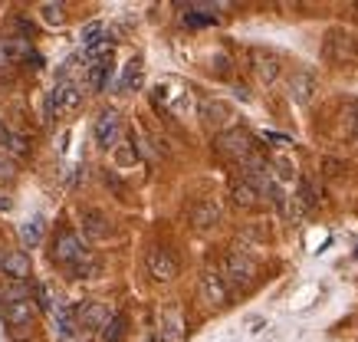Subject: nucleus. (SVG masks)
Wrapping results in <instances>:
<instances>
[{
	"label": "nucleus",
	"mask_w": 358,
	"mask_h": 342,
	"mask_svg": "<svg viewBox=\"0 0 358 342\" xmlns=\"http://www.w3.org/2000/svg\"><path fill=\"white\" fill-rule=\"evenodd\" d=\"M20 243L23 247H36V243L43 241V218H30L27 224H20Z\"/></svg>",
	"instance_id": "393cba45"
},
{
	"label": "nucleus",
	"mask_w": 358,
	"mask_h": 342,
	"mask_svg": "<svg viewBox=\"0 0 358 342\" xmlns=\"http://www.w3.org/2000/svg\"><path fill=\"white\" fill-rule=\"evenodd\" d=\"M141 76H145V66H141V56H135V59H129V63H125V69H122L119 89H125V92L138 89L141 86Z\"/></svg>",
	"instance_id": "5701e85b"
},
{
	"label": "nucleus",
	"mask_w": 358,
	"mask_h": 342,
	"mask_svg": "<svg viewBox=\"0 0 358 342\" xmlns=\"http://www.w3.org/2000/svg\"><path fill=\"white\" fill-rule=\"evenodd\" d=\"M185 23L187 27H207V23H217V13H187Z\"/></svg>",
	"instance_id": "7c9ffc66"
},
{
	"label": "nucleus",
	"mask_w": 358,
	"mask_h": 342,
	"mask_svg": "<svg viewBox=\"0 0 358 342\" xmlns=\"http://www.w3.org/2000/svg\"><path fill=\"white\" fill-rule=\"evenodd\" d=\"M83 106V89L76 83H56L46 96V115L50 119H63V115H73V112Z\"/></svg>",
	"instance_id": "f03ea898"
},
{
	"label": "nucleus",
	"mask_w": 358,
	"mask_h": 342,
	"mask_svg": "<svg viewBox=\"0 0 358 342\" xmlns=\"http://www.w3.org/2000/svg\"><path fill=\"white\" fill-rule=\"evenodd\" d=\"M106 36H102V23H89L86 30H83V43H86V50L89 46H96V43H102Z\"/></svg>",
	"instance_id": "c756f323"
},
{
	"label": "nucleus",
	"mask_w": 358,
	"mask_h": 342,
	"mask_svg": "<svg viewBox=\"0 0 358 342\" xmlns=\"http://www.w3.org/2000/svg\"><path fill=\"white\" fill-rule=\"evenodd\" d=\"M0 145H3V155H10V158H23V155H30V142L17 135L10 125H3L0 122Z\"/></svg>",
	"instance_id": "aec40b11"
},
{
	"label": "nucleus",
	"mask_w": 358,
	"mask_h": 342,
	"mask_svg": "<svg viewBox=\"0 0 358 342\" xmlns=\"http://www.w3.org/2000/svg\"><path fill=\"white\" fill-rule=\"evenodd\" d=\"M86 83L89 89H106L109 86V59H102V63H89L86 66Z\"/></svg>",
	"instance_id": "b1692460"
},
{
	"label": "nucleus",
	"mask_w": 358,
	"mask_h": 342,
	"mask_svg": "<svg viewBox=\"0 0 358 342\" xmlns=\"http://www.w3.org/2000/svg\"><path fill=\"white\" fill-rule=\"evenodd\" d=\"M17 299H30V287H27V283L0 287V306H3V303H17Z\"/></svg>",
	"instance_id": "cd10ccee"
},
{
	"label": "nucleus",
	"mask_w": 358,
	"mask_h": 342,
	"mask_svg": "<svg viewBox=\"0 0 358 342\" xmlns=\"http://www.w3.org/2000/svg\"><path fill=\"white\" fill-rule=\"evenodd\" d=\"M36 306H40V309H50V297H46L43 287H36Z\"/></svg>",
	"instance_id": "c9c22d12"
},
{
	"label": "nucleus",
	"mask_w": 358,
	"mask_h": 342,
	"mask_svg": "<svg viewBox=\"0 0 358 342\" xmlns=\"http://www.w3.org/2000/svg\"><path fill=\"white\" fill-rule=\"evenodd\" d=\"M102 336V342H125V336H129V316L125 313H112V320L106 322V329L99 332Z\"/></svg>",
	"instance_id": "412c9836"
},
{
	"label": "nucleus",
	"mask_w": 358,
	"mask_h": 342,
	"mask_svg": "<svg viewBox=\"0 0 358 342\" xmlns=\"http://www.w3.org/2000/svg\"><path fill=\"white\" fill-rule=\"evenodd\" d=\"M83 234L92 241H106L112 234V224L102 211H83Z\"/></svg>",
	"instance_id": "6ab92c4d"
},
{
	"label": "nucleus",
	"mask_w": 358,
	"mask_h": 342,
	"mask_svg": "<svg viewBox=\"0 0 358 342\" xmlns=\"http://www.w3.org/2000/svg\"><path fill=\"white\" fill-rule=\"evenodd\" d=\"M119 132H122V115H119V112H115V109H102V112H99L96 125H92V135H96L99 148H115Z\"/></svg>",
	"instance_id": "0eeeda50"
},
{
	"label": "nucleus",
	"mask_w": 358,
	"mask_h": 342,
	"mask_svg": "<svg viewBox=\"0 0 358 342\" xmlns=\"http://www.w3.org/2000/svg\"><path fill=\"white\" fill-rule=\"evenodd\" d=\"M273 168H276V175H280L282 181H286V178H293V175H296V168L289 165L286 158H280V162H276V165H273Z\"/></svg>",
	"instance_id": "72a5a7b5"
},
{
	"label": "nucleus",
	"mask_w": 358,
	"mask_h": 342,
	"mask_svg": "<svg viewBox=\"0 0 358 342\" xmlns=\"http://www.w3.org/2000/svg\"><path fill=\"white\" fill-rule=\"evenodd\" d=\"M197 115H201V122L207 129H224L234 119V109L224 99H201L197 102Z\"/></svg>",
	"instance_id": "f8f14e48"
},
{
	"label": "nucleus",
	"mask_w": 358,
	"mask_h": 342,
	"mask_svg": "<svg viewBox=\"0 0 358 342\" xmlns=\"http://www.w3.org/2000/svg\"><path fill=\"white\" fill-rule=\"evenodd\" d=\"M230 201L237 204V208H260L263 201V188L260 181H253V178H237L234 185H230Z\"/></svg>",
	"instance_id": "ddd939ff"
},
{
	"label": "nucleus",
	"mask_w": 358,
	"mask_h": 342,
	"mask_svg": "<svg viewBox=\"0 0 358 342\" xmlns=\"http://www.w3.org/2000/svg\"><path fill=\"white\" fill-rule=\"evenodd\" d=\"M17 30H20V36H23V40H30V36L36 34V27H33V23L27 20V17H17Z\"/></svg>",
	"instance_id": "473e14b6"
},
{
	"label": "nucleus",
	"mask_w": 358,
	"mask_h": 342,
	"mask_svg": "<svg viewBox=\"0 0 358 342\" xmlns=\"http://www.w3.org/2000/svg\"><path fill=\"white\" fill-rule=\"evenodd\" d=\"M86 254H89V250L83 247V241H79V234H73V231L56 234L53 250H50V257H53L56 264H63V266H73L76 260H83Z\"/></svg>",
	"instance_id": "423d86ee"
},
{
	"label": "nucleus",
	"mask_w": 358,
	"mask_h": 342,
	"mask_svg": "<svg viewBox=\"0 0 358 342\" xmlns=\"http://www.w3.org/2000/svg\"><path fill=\"white\" fill-rule=\"evenodd\" d=\"M33 273V264H30V254L23 250H7V260H3V276L10 283H27Z\"/></svg>",
	"instance_id": "f3484780"
},
{
	"label": "nucleus",
	"mask_w": 358,
	"mask_h": 342,
	"mask_svg": "<svg viewBox=\"0 0 358 342\" xmlns=\"http://www.w3.org/2000/svg\"><path fill=\"white\" fill-rule=\"evenodd\" d=\"M185 336V322H181V313L174 306H168L162 313V326H158V339L162 342H181Z\"/></svg>",
	"instance_id": "a211bd4d"
},
{
	"label": "nucleus",
	"mask_w": 358,
	"mask_h": 342,
	"mask_svg": "<svg viewBox=\"0 0 358 342\" xmlns=\"http://www.w3.org/2000/svg\"><path fill=\"white\" fill-rule=\"evenodd\" d=\"M145 264H148V273H152L155 280H162V283H168V280L178 276V257H174L168 247H152L148 257H145Z\"/></svg>",
	"instance_id": "1a4fd4ad"
},
{
	"label": "nucleus",
	"mask_w": 358,
	"mask_h": 342,
	"mask_svg": "<svg viewBox=\"0 0 358 342\" xmlns=\"http://www.w3.org/2000/svg\"><path fill=\"white\" fill-rule=\"evenodd\" d=\"M115 158H119V165H135L138 162V142H135V135H129V142L115 145Z\"/></svg>",
	"instance_id": "a878e982"
},
{
	"label": "nucleus",
	"mask_w": 358,
	"mask_h": 342,
	"mask_svg": "<svg viewBox=\"0 0 358 342\" xmlns=\"http://www.w3.org/2000/svg\"><path fill=\"white\" fill-rule=\"evenodd\" d=\"M99 273H102V260L92 254H86L83 260H76V264L69 266V276H73V280H92V276H99Z\"/></svg>",
	"instance_id": "4be33fe9"
},
{
	"label": "nucleus",
	"mask_w": 358,
	"mask_h": 342,
	"mask_svg": "<svg viewBox=\"0 0 358 342\" xmlns=\"http://www.w3.org/2000/svg\"><path fill=\"white\" fill-rule=\"evenodd\" d=\"M13 181H17V165H13L10 155L0 152V188H3V185H13Z\"/></svg>",
	"instance_id": "c85d7f7f"
},
{
	"label": "nucleus",
	"mask_w": 358,
	"mask_h": 342,
	"mask_svg": "<svg viewBox=\"0 0 358 342\" xmlns=\"http://www.w3.org/2000/svg\"><path fill=\"white\" fill-rule=\"evenodd\" d=\"M40 13H43L46 27H63V23H66V7H63V3H43V7H40Z\"/></svg>",
	"instance_id": "bb28decb"
},
{
	"label": "nucleus",
	"mask_w": 358,
	"mask_h": 342,
	"mask_svg": "<svg viewBox=\"0 0 358 342\" xmlns=\"http://www.w3.org/2000/svg\"><path fill=\"white\" fill-rule=\"evenodd\" d=\"M322 56L329 63H352L358 56V36L342 30V27H332L326 34V43H322Z\"/></svg>",
	"instance_id": "7ed1b4c3"
},
{
	"label": "nucleus",
	"mask_w": 358,
	"mask_h": 342,
	"mask_svg": "<svg viewBox=\"0 0 358 342\" xmlns=\"http://www.w3.org/2000/svg\"><path fill=\"white\" fill-rule=\"evenodd\" d=\"M224 280H227V287L234 290H247L253 280H257V264L250 260L247 254H240V250H230L227 257H224Z\"/></svg>",
	"instance_id": "20e7f679"
},
{
	"label": "nucleus",
	"mask_w": 358,
	"mask_h": 342,
	"mask_svg": "<svg viewBox=\"0 0 358 342\" xmlns=\"http://www.w3.org/2000/svg\"><path fill=\"white\" fill-rule=\"evenodd\" d=\"M220 221V204L214 198H201L194 201V208H191V227L194 231H207V227H214Z\"/></svg>",
	"instance_id": "dca6fc26"
},
{
	"label": "nucleus",
	"mask_w": 358,
	"mask_h": 342,
	"mask_svg": "<svg viewBox=\"0 0 358 342\" xmlns=\"http://www.w3.org/2000/svg\"><path fill=\"white\" fill-rule=\"evenodd\" d=\"M201 297H204V303H210V306H227L230 287L220 270H204V273H201Z\"/></svg>",
	"instance_id": "9d476101"
},
{
	"label": "nucleus",
	"mask_w": 358,
	"mask_h": 342,
	"mask_svg": "<svg viewBox=\"0 0 358 342\" xmlns=\"http://www.w3.org/2000/svg\"><path fill=\"white\" fill-rule=\"evenodd\" d=\"M250 66H253V73H257L260 83H266V86H273V83L280 79V56L273 53V50H263V46L250 50Z\"/></svg>",
	"instance_id": "9b49d317"
},
{
	"label": "nucleus",
	"mask_w": 358,
	"mask_h": 342,
	"mask_svg": "<svg viewBox=\"0 0 358 342\" xmlns=\"http://www.w3.org/2000/svg\"><path fill=\"white\" fill-rule=\"evenodd\" d=\"M0 313H3V322H7V326L23 329V326H30V322L36 320L40 306H36L33 299H17V303H3V306H0Z\"/></svg>",
	"instance_id": "4468645a"
},
{
	"label": "nucleus",
	"mask_w": 358,
	"mask_h": 342,
	"mask_svg": "<svg viewBox=\"0 0 358 342\" xmlns=\"http://www.w3.org/2000/svg\"><path fill=\"white\" fill-rule=\"evenodd\" d=\"M345 115H348V132H352V135H358V99L352 102V106H348V112H345Z\"/></svg>",
	"instance_id": "2f4dec72"
},
{
	"label": "nucleus",
	"mask_w": 358,
	"mask_h": 342,
	"mask_svg": "<svg viewBox=\"0 0 358 342\" xmlns=\"http://www.w3.org/2000/svg\"><path fill=\"white\" fill-rule=\"evenodd\" d=\"M73 316H76L79 329H106V322L112 320V313L106 303H99V299H86V303H79L76 309H73Z\"/></svg>",
	"instance_id": "6e6552de"
},
{
	"label": "nucleus",
	"mask_w": 358,
	"mask_h": 342,
	"mask_svg": "<svg viewBox=\"0 0 358 342\" xmlns=\"http://www.w3.org/2000/svg\"><path fill=\"white\" fill-rule=\"evenodd\" d=\"M355 10H358V3H355Z\"/></svg>",
	"instance_id": "58836bf2"
},
{
	"label": "nucleus",
	"mask_w": 358,
	"mask_h": 342,
	"mask_svg": "<svg viewBox=\"0 0 358 342\" xmlns=\"http://www.w3.org/2000/svg\"><path fill=\"white\" fill-rule=\"evenodd\" d=\"M3 260H7V254H3V247H0V273H3Z\"/></svg>",
	"instance_id": "4c0bfd02"
},
{
	"label": "nucleus",
	"mask_w": 358,
	"mask_h": 342,
	"mask_svg": "<svg viewBox=\"0 0 358 342\" xmlns=\"http://www.w3.org/2000/svg\"><path fill=\"white\" fill-rule=\"evenodd\" d=\"M315 89H319V79H315L313 69H296L293 76H289V99L306 106V102L315 96Z\"/></svg>",
	"instance_id": "2eb2a0df"
},
{
	"label": "nucleus",
	"mask_w": 358,
	"mask_h": 342,
	"mask_svg": "<svg viewBox=\"0 0 358 342\" xmlns=\"http://www.w3.org/2000/svg\"><path fill=\"white\" fill-rule=\"evenodd\" d=\"M210 69H217L220 76H227V73H230V59L224 53H217V56H214V66H210Z\"/></svg>",
	"instance_id": "f704fd0d"
},
{
	"label": "nucleus",
	"mask_w": 358,
	"mask_h": 342,
	"mask_svg": "<svg viewBox=\"0 0 358 342\" xmlns=\"http://www.w3.org/2000/svg\"><path fill=\"white\" fill-rule=\"evenodd\" d=\"M152 99L155 106L162 112H174V115H181L185 109H191V89H185L181 83H158L152 92Z\"/></svg>",
	"instance_id": "39448f33"
},
{
	"label": "nucleus",
	"mask_w": 358,
	"mask_h": 342,
	"mask_svg": "<svg viewBox=\"0 0 358 342\" xmlns=\"http://www.w3.org/2000/svg\"><path fill=\"white\" fill-rule=\"evenodd\" d=\"M263 138H266V142H280V145H289V138H286V135H276V132H266V135H263Z\"/></svg>",
	"instance_id": "e433bc0d"
},
{
	"label": "nucleus",
	"mask_w": 358,
	"mask_h": 342,
	"mask_svg": "<svg viewBox=\"0 0 358 342\" xmlns=\"http://www.w3.org/2000/svg\"><path fill=\"white\" fill-rule=\"evenodd\" d=\"M214 148H217L224 158H230V162H243V158H250V155L257 152V142H253V135L247 132V129H224V132H217V138H214Z\"/></svg>",
	"instance_id": "f257e3e1"
}]
</instances>
